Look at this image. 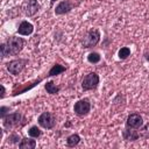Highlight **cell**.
I'll list each match as a JSON object with an SVG mask.
<instances>
[{
    "label": "cell",
    "mask_w": 149,
    "mask_h": 149,
    "mask_svg": "<svg viewBox=\"0 0 149 149\" xmlns=\"http://www.w3.org/2000/svg\"><path fill=\"white\" fill-rule=\"evenodd\" d=\"M24 45V40L21 37H16V36H10L6 43H5V48H6V54L7 56H16Z\"/></svg>",
    "instance_id": "1"
},
{
    "label": "cell",
    "mask_w": 149,
    "mask_h": 149,
    "mask_svg": "<svg viewBox=\"0 0 149 149\" xmlns=\"http://www.w3.org/2000/svg\"><path fill=\"white\" fill-rule=\"evenodd\" d=\"M143 126V119L140 114L137 113H132L128 115L127 121H126V127L127 128H133V129H139Z\"/></svg>",
    "instance_id": "8"
},
{
    "label": "cell",
    "mask_w": 149,
    "mask_h": 149,
    "mask_svg": "<svg viewBox=\"0 0 149 149\" xmlns=\"http://www.w3.org/2000/svg\"><path fill=\"white\" fill-rule=\"evenodd\" d=\"M99 85V76L95 72H90L86 74L81 81V88L84 91H90L97 88Z\"/></svg>",
    "instance_id": "4"
},
{
    "label": "cell",
    "mask_w": 149,
    "mask_h": 149,
    "mask_svg": "<svg viewBox=\"0 0 149 149\" xmlns=\"http://www.w3.org/2000/svg\"><path fill=\"white\" fill-rule=\"evenodd\" d=\"M28 63V59H23V58H19V59H13L10 62L7 63L6 68L8 70V72L10 74H14V76H17L26 66V64Z\"/></svg>",
    "instance_id": "5"
},
{
    "label": "cell",
    "mask_w": 149,
    "mask_h": 149,
    "mask_svg": "<svg viewBox=\"0 0 149 149\" xmlns=\"http://www.w3.org/2000/svg\"><path fill=\"white\" fill-rule=\"evenodd\" d=\"M122 136L126 141H136L140 137V134L136 130H134L133 128H127L126 127V129L122 132Z\"/></svg>",
    "instance_id": "12"
},
{
    "label": "cell",
    "mask_w": 149,
    "mask_h": 149,
    "mask_svg": "<svg viewBox=\"0 0 149 149\" xmlns=\"http://www.w3.org/2000/svg\"><path fill=\"white\" fill-rule=\"evenodd\" d=\"M28 134H29L30 137L36 139V137H40V136H41L42 132H41V129H40L37 126H31V127L28 129Z\"/></svg>",
    "instance_id": "17"
},
{
    "label": "cell",
    "mask_w": 149,
    "mask_h": 149,
    "mask_svg": "<svg viewBox=\"0 0 149 149\" xmlns=\"http://www.w3.org/2000/svg\"><path fill=\"white\" fill-rule=\"evenodd\" d=\"M21 140H22V139H21L20 135L16 134V133H13V134H10V135L8 136V142H10V143H20Z\"/></svg>",
    "instance_id": "20"
},
{
    "label": "cell",
    "mask_w": 149,
    "mask_h": 149,
    "mask_svg": "<svg viewBox=\"0 0 149 149\" xmlns=\"http://www.w3.org/2000/svg\"><path fill=\"white\" fill-rule=\"evenodd\" d=\"M5 92H6L5 86H3V85H1V98H3V97H5Z\"/></svg>",
    "instance_id": "23"
},
{
    "label": "cell",
    "mask_w": 149,
    "mask_h": 149,
    "mask_svg": "<svg viewBox=\"0 0 149 149\" xmlns=\"http://www.w3.org/2000/svg\"><path fill=\"white\" fill-rule=\"evenodd\" d=\"M6 111H9V107H6V106H1V108H0V115H1V119L6 115Z\"/></svg>",
    "instance_id": "22"
},
{
    "label": "cell",
    "mask_w": 149,
    "mask_h": 149,
    "mask_svg": "<svg viewBox=\"0 0 149 149\" xmlns=\"http://www.w3.org/2000/svg\"><path fill=\"white\" fill-rule=\"evenodd\" d=\"M44 87H45V91L49 94H57L59 92V90H61V87L57 86L54 81H47V84L44 85Z\"/></svg>",
    "instance_id": "15"
},
{
    "label": "cell",
    "mask_w": 149,
    "mask_h": 149,
    "mask_svg": "<svg viewBox=\"0 0 149 149\" xmlns=\"http://www.w3.org/2000/svg\"><path fill=\"white\" fill-rule=\"evenodd\" d=\"M0 50H1V58L7 57V54H6V48H5V43H2V44L0 45Z\"/></svg>",
    "instance_id": "21"
},
{
    "label": "cell",
    "mask_w": 149,
    "mask_h": 149,
    "mask_svg": "<svg viewBox=\"0 0 149 149\" xmlns=\"http://www.w3.org/2000/svg\"><path fill=\"white\" fill-rule=\"evenodd\" d=\"M65 70H66L65 66H63V65H61V64H55V65L49 70V72H48L47 76H49V77H54V76H57V74L64 72Z\"/></svg>",
    "instance_id": "14"
},
{
    "label": "cell",
    "mask_w": 149,
    "mask_h": 149,
    "mask_svg": "<svg viewBox=\"0 0 149 149\" xmlns=\"http://www.w3.org/2000/svg\"><path fill=\"white\" fill-rule=\"evenodd\" d=\"M80 142V136L78 134H71L66 139V146L68 147H76Z\"/></svg>",
    "instance_id": "16"
},
{
    "label": "cell",
    "mask_w": 149,
    "mask_h": 149,
    "mask_svg": "<svg viewBox=\"0 0 149 149\" xmlns=\"http://www.w3.org/2000/svg\"><path fill=\"white\" fill-rule=\"evenodd\" d=\"M73 8V3L72 1L70 0H64V1H61L56 8H55V14L56 15H63V14H66L69 12H71Z\"/></svg>",
    "instance_id": "9"
},
{
    "label": "cell",
    "mask_w": 149,
    "mask_h": 149,
    "mask_svg": "<svg viewBox=\"0 0 149 149\" xmlns=\"http://www.w3.org/2000/svg\"><path fill=\"white\" fill-rule=\"evenodd\" d=\"M146 59H148V61H149V54H146Z\"/></svg>",
    "instance_id": "24"
},
{
    "label": "cell",
    "mask_w": 149,
    "mask_h": 149,
    "mask_svg": "<svg viewBox=\"0 0 149 149\" xmlns=\"http://www.w3.org/2000/svg\"><path fill=\"white\" fill-rule=\"evenodd\" d=\"M100 59H101V56L98 54V52H90L88 55H87V61L90 62V63H92V64H95V63H98V62H100Z\"/></svg>",
    "instance_id": "18"
},
{
    "label": "cell",
    "mask_w": 149,
    "mask_h": 149,
    "mask_svg": "<svg viewBox=\"0 0 149 149\" xmlns=\"http://www.w3.org/2000/svg\"><path fill=\"white\" fill-rule=\"evenodd\" d=\"M22 114L19 113V112H14V113H10V114H7L2 118V125L6 129H12L14 127H17L20 126L21 121H22Z\"/></svg>",
    "instance_id": "3"
},
{
    "label": "cell",
    "mask_w": 149,
    "mask_h": 149,
    "mask_svg": "<svg viewBox=\"0 0 149 149\" xmlns=\"http://www.w3.org/2000/svg\"><path fill=\"white\" fill-rule=\"evenodd\" d=\"M118 55H119V58H120V59H126V58L130 55V49H129L128 47H123V48H121V49L119 50Z\"/></svg>",
    "instance_id": "19"
},
{
    "label": "cell",
    "mask_w": 149,
    "mask_h": 149,
    "mask_svg": "<svg viewBox=\"0 0 149 149\" xmlns=\"http://www.w3.org/2000/svg\"><path fill=\"white\" fill-rule=\"evenodd\" d=\"M40 3L37 2V0H27L26 3V15L28 16H34L38 10H40Z\"/></svg>",
    "instance_id": "10"
},
{
    "label": "cell",
    "mask_w": 149,
    "mask_h": 149,
    "mask_svg": "<svg viewBox=\"0 0 149 149\" xmlns=\"http://www.w3.org/2000/svg\"><path fill=\"white\" fill-rule=\"evenodd\" d=\"M100 41V31L99 29H91L86 33V35L81 40V45L84 48H93Z\"/></svg>",
    "instance_id": "2"
},
{
    "label": "cell",
    "mask_w": 149,
    "mask_h": 149,
    "mask_svg": "<svg viewBox=\"0 0 149 149\" xmlns=\"http://www.w3.org/2000/svg\"><path fill=\"white\" fill-rule=\"evenodd\" d=\"M73 111L76 113V115L83 118L85 115H87L91 111V102L88 101V99H80L78 100L74 106H73Z\"/></svg>",
    "instance_id": "6"
},
{
    "label": "cell",
    "mask_w": 149,
    "mask_h": 149,
    "mask_svg": "<svg viewBox=\"0 0 149 149\" xmlns=\"http://www.w3.org/2000/svg\"><path fill=\"white\" fill-rule=\"evenodd\" d=\"M35 147H36V141L33 139H28V137L22 139L19 143L20 149H34Z\"/></svg>",
    "instance_id": "13"
},
{
    "label": "cell",
    "mask_w": 149,
    "mask_h": 149,
    "mask_svg": "<svg viewBox=\"0 0 149 149\" xmlns=\"http://www.w3.org/2000/svg\"><path fill=\"white\" fill-rule=\"evenodd\" d=\"M33 31H34V26H33L30 22H28V21H22V22L19 24L17 33H19L20 35L28 36V35H30Z\"/></svg>",
    "instance_id": "11"
},
{
    "label": "cell",
    "mask_w": 149,
    "mask_h": 149,
    "mask_svg": "<svg viewBox=\"0 0 149 149\" xmlns=\"http://www.w3.org/2000/svg\"><path fill=\"white\" fill-rule=\"evenodd\" d=\"M50 1H51V3H54V2H55V1H57V0H50Z\"/></svg>",
    "instance_id": "25"
},
{
    "label": "cell",
    "mask_w": 149,
    "mask_h": 149,
    "mask_svg": "<svg viewBox=\"0 0 149 149\" xmlns=\"http://www.w3.org/2000/svg\"><path fill=\"white\" fill-rule=\"evenodd\" d=\"M37 121H38V125L44 129H52L56 125V119L50 112H43L38 116Z\"/></svg>",
    "instance_id": "7"
}]
</instances>
